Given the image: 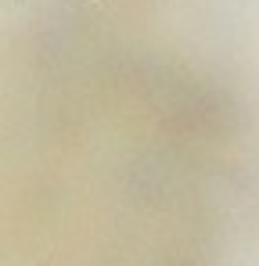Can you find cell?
Returning a JSON list of instances; mask_svg holds the SVG:
<instances>
[{
	"mask_svg": "<svg viewBox=\"0 0 259 266\" xmlns=\"http://www.w3.org/2000/svg\"><path fill=\"white\" fill-rule=\"evenodd\" d=\"M86 4H101V0H86Z\"/></svg>",
	"mask_w": 259,
	"mask_h": 266,
	"instance_id": "6da1fadb",
	"label": "cell"
}]
</instances>
